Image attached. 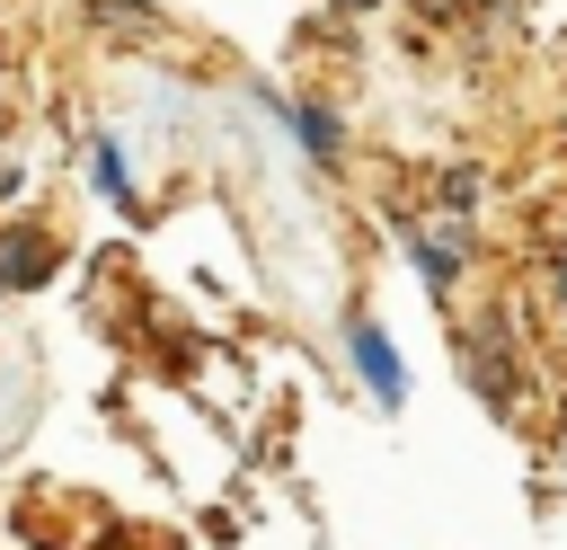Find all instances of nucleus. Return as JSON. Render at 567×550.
Instances as JSON below:
<instances>
[{
	"label": "nucleus",
	"mask_w": 567,
	"mask_h": 550,
	"mask_svg": "<svg viewBox=\"0 0 567 550\" xmlns=\"http://www.w3.org/2000/svg\"><path fill=\"white\" fill-rule=\"evenodd\" d=\"M346 346H354V364H363V390H372L381 408H399V399H408V373H399L390 337H381L372 319H346Z\"/></svg>",
	"instance_id": "f257e3e1"
},
{
	"label": "nucleus",
	"mask_w": 567,
	"mask_h": 550,
	"mask_svg": "<svg viewBox=\"0 0 567 550\" xmlns=\"http://www.w3.org/2000/svg\"><path fill=\"white\" fill-rule=\"evenodd\" d=\"M35 275H44V248L35 240H9L0 248V284H35Z\"/></svg>",
	"instance_id": "f03ea898"
},
{
	"label": "nucleus",
	"mask_w": 567,
	"mask_h": 550,
	"mask_svg": "<svg viewBox=\"0 0 567 550\" xmlns=\"http://www.w3.org/2000/svg\"><path fill=\"white\" fill-rule=\"evenodd\" d=\"M292 124H301V142H310L319 160H337V115H319V106H292Z\"/></svg>",
	"instance_id": "7ed1b4c3"
},
{
	"label": "nucleus",
	"mask_w": 567,
	"mask_h": 550,
	"mask_svg": "<svg viewBox=\"0 0 567 550\" xmlns=\"http://www.w3.org/2000/svg\"><path fill=\"white\" fill-rule=\"evenodd\" d=\"M97 186H106V195H115L124 213L142 204V195H133V177H124V160H115V142H97Z\"/></svg>",
	"instance_id": "20e7f679"
},
{
	"label": "nucleus",
	"mask_w": 567,
	"mask_h": 550,
	"mask_svg": "<svg viewBox=\"0 0 567 550\" xmlns=\"http://www.w3.org/2000/svg\"><path fill=\"white\" fill-rule=\"evenodd\" d=\"M416 266H425V284H452L461 275V248L452 240H416Z\"/></svg>",
	"instance_id": "39448f33"
},
{
	"label": "nucleus",
	"mask_w": 567,
	"mask_h": 550,
	"mask_svg": "<svg viewBox=\"0 0 567 550\" xmlns=\"http://www.w3.org/2000/svg\"><path fill=\"white\" fill-rule=\"evenodd\" d=\"M558 302H567V257H558Z\"/></svg>",
	"instance_id": "423d86ee"
},
{
	"label": "nucleus",
	"mask_w": 567,
	"mask_h": 550,
	"mask_svg": "<svg viewBox=\"0 0 567 550\" xmlns=\"http://www.w3.org/2000/svg\"><path fill=\"white\" fill-rule=\"evenodd\" d=\"M346 9H363V0H346Z\"/></svg>",
	"instance_id": "0eeeda50"
}]
</instances>
